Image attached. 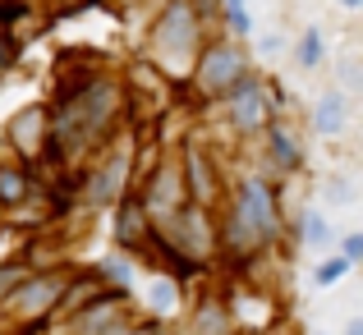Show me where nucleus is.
<instances>
[{
    "mask_svg": "<svg viewBox=\"0 0 363 335\" xmlns=\"http://www.w3.org/2000/svg\"><path fill=\"white\" fill-rule=\"evenodd\" d=\"M124 110H129L124 83L111 79V74H83V79L65 83L60 106L51 110V142H46V157H55L60 166L88 161L92 152L120 129Z\"/></svg>",
    "mask_w": 363,
    "mask_h": 335,
    "instance_id": "1",
    "label": "nucleus"
},
{
    "mask_svg": "<svg viewBox=\"0 0 363 335\" xmlns=\"http://www.w3.org/2000/svg\"><path fill=\"white\" fill-rule=\"evenodd\" d=\"M281 193L267 175H235L230 198H225V216L216 225V244L230 257H262L267 248L281 239Z\"/></svg>",
    "mask_w": 363,
    "mask_h": 335,
    "instance_id": "2",
    "label": "nucleus"
},
{
    "mask_svg": "<svg viewBox=\"0 0 363 335\" xmlns=\"http://www.w3.org/2000/svg\"><path fill=\"white\" fill-rule=\"evenodd\" d=\"M203 42H207V18L194 9V0H166L161 14L147 28V60L166 79L184 83L198 51H203Z\"/></svg>",
    "mask_w": 363,
    "mask_h": 335,
    "instance_id": "3",
    "label": "nucleus"
},
{
    "mask_svg": "<svg viewBox=\"0 0 363 335\" xmlns=\"http://www.w3.org/2000/svg\"><path fill=\"white\" fill-rule=\"evenodd\" d=\"M138 184V147H133V133H111L101 142L92 170L79 179V193L88 207H111L120 203L129 188Z\"/></svg>",
    "mask_w": 363,
    "mask_h": 335,
    "instance_id": "4",
    "label": "nucleus"
},
{
    "mask_svg": "<svg viewBox=\"0 0 363 335\" xmlns=\"http://www.w3.org/2000/svg\"><path fill=\"white\" fill-rule=\"evenodd\" d=\"M69 280H74V271H65V266H55V271H37L33 266V271L5 294L0 317H5L9 327H42L51 312H60Z\"/></svg>",
    "mask_w": 363,
    "mask_h": 335,
    "instance_id": "5",
    "label": "nucleus"
},
{
    "mask_svg": "<svg viewBox=\"0 0 363 335\" xmlns=\"http://www.w3.org/2000/svg\"><path fill=\"white\" fill-rule=\"evenodd\" d=\"M244 74H248L244 42H240V37H216V42H203L194 69H189V83H194V92L203 101H221Z\"/></svg>",
    "mask_w": 363,
    "mask_h": 335,
    "instance_id": "6",
    "label": "nucleus"
},
{
    "mask_svg": "<svg viewBox=\"0 0 363 335\" xmlns=\"http://www.w3.org/2000/svg\"><path fill=\"white\" fill-rule=\"evenodd\" d=\"M221 101H225V124H230L240 138H253V133H262L267 124L276 120V106H272V92H267V79H262V74H253V69H248Z\"/></svg>",
    "mask_w": 363,
    "mask_h": 335,
    "instance_id": "7",
    "label": "nucleus"
},
{
    "mask_svg": "<svg viewBox=\"0 0 363 335\" xmlns=\"http://www.w3.org/2000/svg\"><path fill=\"white\" fill-rule=\"evenodd\" d=\"M133 193H138V203H143V212H147V221L157 225V221H166L175 207H184L189 198H184V179H179V166H175V157H161L157 166L143 175V184H133Z\"/></svg>",
    "mask_w": 363,
    "mask_h": 335,
    "instance_id": "8",
    "label": "nucleus"
},
{
    "mask_svg": "<svg viewBox=\"0 0 363 335\" xmlns=\"http://www.w3.org/2000/svg\"><path fill=\"white\" fill-rule=\"evenodd\" d=\"M175 166H179V179H184V198L189 203L212 207L216 193H221V170H216V157L207 152V142L189 138L184 147H179Z\"/></svg>",
    "mask_w": 363,
    "mask_h": 335,
    "instance_id": "9",
    "label": "nucleus"
},
{
    "mask_svg": "<svg viewBox=\"0 0 363 335\" xmlns=\"http://www.w3.org/2000/svg\"><path fill=\"white\" fill-rule=\"evenodd\" d=\"M5 142L14 147L18 166H37L46 157V142H51V110L46 106H23L9 115L5 124Z\"/></svg>",
    "mask_w": 363,
    "mask_h": 335,
    "instance_id": "10",
    "label": "nucleus"
},
{
    "mask_svg": "<svg viewBox=\"0 0 363 335\" xmlns=\"http://www.w3.org/2000/svg\"><path fill=\"white\" fill-rule=\"evenodd\" d=\"M116 207V225H111V234H116V248L120 253H143L147 248V239H152V221H147V212H143V203H138V193H124L120 203H111Z\"/></svg>",
    "mask_w": 363,
    "mask_h": 335,
    "instance_id": "11",
    "label": "nucleus"
},
{
    "mask_svg": "<svg viewBox=\"0 0 363 335\" xmlns=\"http://www.w3.org/2000/svg\"><path fill=\"white\" fill-rule=\"evenodd\" d=\"M262 138H267V157H272V166L281 170V175H290V170L303 166V133L294 129L285 115H276V120L267 124Z\"/></svg>",
    "mask_w": 363,
    "mask_h": 335,
    "instance_id": "12",
    "label": "nucleus"
},
{
    "mask_svg": "<svg viewBox=\"0 0 363 335\" xmlns=\"http://www.w3.org/2000/svg\"><path fill=\"white\" fill-rule=\"evenodd\" d=\"M33 193H37L33 170H28V166H5V161H0V207L14 212V207H23Z\"/></svg>",
    "mask_w": 363,
    "mask_h": 335,
    "instance_id": "13",
    "label": "nucleus"
},
{
    "mask_svg": "<svg viewBox=\"0 0 363 335\" xmlns=\"http://www.w3.org/2000/svg\"><path fill=\"white\" fill-rule=\"evenodd\" d=\"M313 124H318V133H327V138H340V133L350 129V110H345V92H322L318 97V110H313Z\"/></svg>",
    "mask_w": 363,
    "mask_h": 335,
    "instance_id": "14",
    "label": "nucleus"
},
{
    "mask_svg": "<svg viewBox=\"0 0 363 335\" xmlns=\"http://www.w3.org/2000/svg\"><path fill=\"white\" fill-rule=\"evenodd\" d=\"M97 280H101V290H120V294H129V285H133V257H129V253L101 257V262H97Z\"/></svg>",
    "mask_w": 363,
    "mask_h": 335,
    "instance_id": "15",
    "label": "nucleus"
},
{
    "mask_svg": "<svg viewBox=\"0 0 363 335\" xmlns=\"http://www.w3.org/2000/svg\"><path fill=\"white\" fill-rule=\"evenodd\" d=\"M294 239H299L303 248H327L336 234H331V221H327V216L308 207V212H299V221H294Z\"/></svg>",
    "mask_w": 363,
    "mask_h": 335,
    "instance_id": "16",
    "label": "nucleus"
},
{
    "mask_svg": "<svg viewBox=\"0 0 363 335\" xmlns=\"http://www.w3.org/2000/svg\"><path fill=\"white\" fill-rule=\"evenodd\" d=\"M350 271H354V266H350V262H345V257H340V253H336V257H327V262H322V266H318V271H313V280H318V285H322V290H331V285H340V280H345V276H350Z\"/></svg>",
    "mask_w": 363,
    "mask_h": 335,
    "instance_id": "17",
    "label": "nucleus"
},
{
    "mask_svg": "<svg viewBox=\"0 0 363 335\" xmlns=\"http://www.w3.org/2000/svg\"><path fill=\"white\" fill-rule=\"evenodd\" d=\"M294 60H299L303 69H318V64H322V33H318V28H308V33L299 37V51H294Z\"/></svg>",
    "mask_w": 363,
    "mask_h": 335,
    "instance_id": "18",
    "label": "nucleus"
},
{
    "mask_svg": "<svg viewBox=\"0 0 363 335\" xmlns=\"http://www.w3.org/2000/svg\"><path fill=\"white\" fill-rule=\"evenodd\" d=\"M147 308H152V312H170V308H175V280H152Z\"/></svg>",
    "mask_w": 363,
    "mask_h": 335,
    "instance_id": "19",
    "label": "nucleus"
},
{
    "mask_svg": "<svg viewBox=\"0 0 363 335\" xmlns=\"http://www.w3.org/2000/svg\"><path fill=\"white\" fill-rule=\"evenodd\" d=\"M28 271H33V262H0V303H5V294L14 290Z\"/></svg>",
    "mask_w": 363,
    "mask_h": 335,
    "instance_id": "20",
    "label": "nucleus"
},
{
    "mask_svg": "<svg viewBox=\"0 0 363 335\" xmlns=\"http://www.w3.org/2000/svg\"><path fill=\"white\" fill-rule=\"evenodd\" d=\"M340 257L354 266L359 257H363V234H345V239H340Z\"/></svg>",
    "mask_w": 363,
    "mask_h": 335,
    "instance_id": "21",
    "label": "nucleus"
},
{
    "mask_svg": "<svg viewBox=\"0 0 363 335\" xmlns=\"http://www.w3.org/2000/svg\"><path fill=\"white\" fill-rule=\"evenodd\" d=\"M9 60H14V46H9V42H5V37H0V69H5V64H9Z\"/></svg>",
    "mask_w": 363,
    "mask_h": 335,
    "instance_id": "22",
    "label": "nucleus"
},
{
    "mask_svg": "<svg viewBox=\"0 0 363 335\" xmlns=\"http://www.w3.org/2000/svg\"><path fill=\"white\" fill-rule=\"evenodd\" d=\"M345 335H363V322L354 317V322H350V327H345Z\"/></svg>",
    "mask_w": 363,
    "mask_h": 335,
    "instance_id": "23",
    "label": "nucleus"
},
{
    "mask_svg": "<svg viewBox=\"0 0 363 335\" xmlns=\"http://www.w3.org/2000/svg\"><path fill=\"white\" fill-rule=\"evenodd\" d=\"M340 5H345V9H359V5H363V0H340Z\"/></svg>",
    "mask_w": 363,
    "mask_h": 335,
    "instance_id": "24",
    "label": "nucleus"
},
{
    "mask_svg": "<svg viewBox=\"0 0 363 335\" xmlns=\"http://www.w3.org/2000/svg\"><path fill=\"white\" fill-rule=\"evenodd\" d=\"M313 335H322V331H313Z\"/></svg>",
    "mask_w": 363,
    "mask_h": 335,
    "instance_id": "25",
    "label": "nucleus"
}]
</instances>
